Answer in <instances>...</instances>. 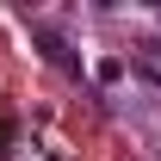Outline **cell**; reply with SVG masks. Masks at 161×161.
<instances>
[{
	"label": "cell",
	"instance_id": "cell-2",
	"mask_svg": "<svg viewBox=\"0 0 161 161\" xmlns=\"http://www.w3.org/2000/svg\"><path fill=\"white\" fill-rule=\"evenodd\" d=\"M136 75H142V80H155V87H161V37L136 43Z\"/></svg>",
	"mask_w": 161,
	"mask_h": 161
},
{
	"label": "cell",
	"instance_id": "cell-1",
	"mask_svg": "<svg viewBox=\"0 0 161 161\" xmlns=\"http://www.w3.org/2000/svg\"><path fill=\"white\" fill-rule=\"evenodd\" d=\"M31 37H37V43H43V56L56 62V68H75V50H68V43H62V37H56V31H50V25H31Z\"/></svg>",
	"mask_w": 161,
	"mask_h": 161
}]
</instances>
